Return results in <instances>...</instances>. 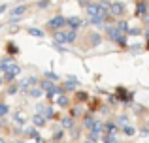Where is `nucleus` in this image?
Masks as SVG:
<instances>
[{"instance_id":"nucleus-1","label":"nucleus","mask_w":149,"mask_h":143,"mask_svg":"<svg viewBox=\"0 0 149 143\" xmlns=\"http://www.w3.org/2000/svg\"><path fill=\"white\" fill-rule=\"evenodd\" d=\"M62 26H66V17H62V15H55V17H51L47 21V28L49 30H61Z\"/></svg>"},{"instance_id":"nucleus-2","label":"nucleus","mask_w":149,"mask_h":143,"mask_svg":"<svg viewBox=\"0 0 149 143\" xmlns=\"http://www.w3.org/2000/svg\"><path fill=\"white\" fill-rule=\"evenodd\" d=\"M36 83H38L36 77H25V79L19 81L17 85H19V90H21V92H29V90H30V88H32Z\"/></svg>"},{"instance_id":"nucleus-3","label":"nucleus","mask_w":149,"mask_h":143,"mask_svg":"<svg viewBox=\"0 0 149 143\" xmlns=\"http://www.w3.org/2000/svg\"><path fill=\"white\" fill-rule=\"evenodd\" d=\"M109 10H111V13L115 15V17H119V15L125 13V4L123 2H111L109 4Z\"/></svg>"},{"instance_id":"nucleus-4","label":"nucleus","mask_w":149,"mask_h":143,"mask_svg":"<svg viewBox=\"0 0 149 143\" xmlns=\"http://www.w3.org/2000/svg\"><path fill=\"white\" fill-rule=\"evenodd\" d=\"M117 98H119V100H125V102H130V100H132V92H128L127 88L119 87V88H117Z\"/></svg>"},{"instance_id":"nucleus-5","label":"nucleus","mask_w":149,"mask_h":143,"mask_svg":"<svg viewBox=\"0 0 149 143\" xmlns=\"http://www.w3.org/2000/svg\"><path fill=\"white\" fill-rule=\"evenodd\" d=\"M53 40H55V44H58V45L68 44V36H66V32H62V30H57V32H55Z\"/></svg>"},{"instance_id":"nucleus-6","label":"nucleus","mask_w":149,"mask_h":143,"mask_svg":"<svg viewBox=\"0 0 149 143\" xmlns=\"http://www.w3.org/2000/svg\"><path fill=\"white\" fill-rule=\"evenodd\" d=\"M45 122H47V119L44 117V115H40V113H36L32 117V124L36 126V128H42V126H45Z\"/></svg>"},{"instance_id":"nucleus-7","label":"nucleus","mask_w":149,"mask_h":143,"mask_svg":"<svg viewBox=\"0 0 149 143\" xmlns=\"http://www.w3.org/2000/svg\"><path fill=\"white\" fill-rule=\"evenodd\" d=\"M15 62V60L13 59H11V57H6V59H2V60H0V72H8V70H10V68H11V64H13Z\"/></svg>"},{"instance_id":"nucleus-8","label":"nucleus","mask_w":149,"mask_h":143,"mask_svg":"<svg viewBox=\"0 0 149 143\" xmlns=\"http://www.w3.org/2000/svg\"><path fill=\"white\" fill-rule=\"evenodd\" d=\"M66 25H68L72 30H77L81 26V19L79 17H68V19H66Z\"/></svg>"},{"instance_id":"nucleus-9","label":"nucleus","mask_w":149,"mask_h":143,"mask_svg":"<svg viewBox=\"0 0 149 143\" xmlns=\"http://www.w3.org/2000/svg\"><path fill=\"white\" fill-rule=\"evenodd\" d=\"M38 113L44 115L45 119H53V117H55L53 109H51V107H44V106H38Z\"/></svg>"},{"instance_id":"nucleus-10","label":"nucleus","mask_w":149,"mask_h":143,"mask_svg":"<svg viewBox=\"0 0 149 143\" xmlns=\"http://www.w3.org/2000/svg\"><path fill=\"white\" fill-rule=\"evenodd\" d=\"M25 11H26V6L25 4H19V6H15L13 10H11V17H21Z\"/></svg>"},{"instance_id":"nucleus-11","label":"nucleus","mask_w":149,"mask_h":143,"mask_svg":"<svg viewBox=\"0 0 149 143\" xmlns=\"http://www.w3.org/2000/svg\"><path fill=\"white\" fill-rule=\"evenodd\" d=\"M6 53L13 57V55H17V53H19V47L13 44V41H8V44H6Z\"/></svg>"},{"instance_id":"nucleus-12","label":"nucleus","mask_w":149,"mask_h":143,"mask_svg":"<svg viewBox=\"0 0 149 143\" xmlns=\"http://www.w3.org/2000/svg\"><path fill=\"white\" fill-rule=\"evenodd\" d=\"M104 134L115 136V134H117V126L113 124V122H106V124H104Z\"/></svg>"},{"instance_id":"nucleus-13","label":"nucleus","mask_w":149,"mask_h":143,"mask_svg":"<svg viewBox=\"0 0 149 143\" xmlns=\"http://www.w3.org/2000/svg\"><path fill=\"white\" fill-rule=\"evenodd\" d=\"M26 32H29L30 36H34V38H44V36H45V34H44V30L34 28V26H29V28H26Z\"/></svg>"},{"instance_id":"nucleus-14","label":"nucleus","mask_w":149,"mask_h":143,"mask_svg":"<svg viewBox=\"0 0 149 143\" xmlns=\"http://www.w3.org/2000/svg\"><path fill=\"white\" fill-rule=\"evenodd\" d=\"M26 94H29V96H32V98H40V96L44 94V90H42V88H38V87H32L29 92H26Z\"/></svg>"},{"instance_id":"nucleus-15","label":"nucleus","mask_w":149,"mask_h":143,"mask_svg":"<svg viewBox=\"0 0 149 143\" xmlns=\"http://www.w3.org/2000/svg\"><path fill=\"white\" fill-rule=\"evenodd\" d=\"M13 119H15V122H17V124H25V122H26V117L21 113V111H15V113H13Z\"/></svg>"},{"instance_id":"nucleus-16","label":"nucleus","mask_w":149,"mask_h":143,"mask_svg":"<svg viewBox=\"0 0 149 143\" xmlns=\"http://www.w3.org/2000/svg\"><path fill=\"white\" fill-rule=\"evenodd\" d=\"M8 111H10V106H8L6 102H2V100H0V119H4L8 115Z\"/></svg>"},{"instance_id":"nucleus-17","label":"nucleus","mask_w":149,"mask_h":143,"mask_svg":"<svg viewBox=\"0 0 149 143\" xmlns=\"http://www.w3.org/2000/svg\"><path fill=\"white\" fill-rule=\"evenodd\" d=\"M76 85H77V79H76V77H70V79L64 83V88H66V90H72Z\"/></svg>"},{"instance_id":"nucleus-18","label":"nucleus","mask_w":149,"mask_h":143,"mask_svg":"<svg viewBox=\"0 0 149 143\" xmlns=\"http://www.w3.org/2000/svg\"><path fill=\"white\" fill-rule=\"evenodd\" d=\"M19 90V85L17 83H11V85H8V90H6V94H10V96H15V92Z\"/></svg>"},{"instance_id":"nucleus-19","label":"nucleus","mask_w":149,"mask_h":143,"mask_svg":"<svg viewBox=\"0 0 149 143\" xmlns=\"http://www.w3.org/2000/svg\"><path fill=\"white\" fill-rule=\"evenodd\" d=\"M57 104L61 107H66V106H68V98H66V94H58L57 96Z\"/></svg>"},{"instance_id":"nucleus-20","label":"nucleus","mask_w":149,"mask_h":143,"mask_svg":"<svg viewBox=\"0 0 149 143\" xmlns=\"http://www.w3.org/2000/svg\"><path fill=\"white\" fill-rule=\"evenodd\" d=\"M26 136H30L32 140H38V137H40V134H38L36 126H32V128H26Z\"/></svg>"},{"instance_id":"nucleus-21","label":"nucleus","mask_w":149,"mask_h":143,"mask_svg":"<svg viewBox=\"0 0 149 143\" xmlns=\"http://www.w3.org/2000/svg\"><path fill=\"white\" fill-rule=\"evenodd\" d=\"M62 126H64V128H72V126H74V117L62 119Z\"/></svg>"},{"instance_id":"nucleus-22","label":"nucleus","mask_w":149,"mask_h":143,"mask_svg":"<svg viewBox=\"0 0 149 143\" xmlns=\"http://www.w3.org/2000/svg\"><path fill=\"white\" fill-rule=\"evenodd\" d=\"M102 141L104 143H117L115 136H109V134H102Z\"/></svg>"},{"instance_id":"nucleus-23","label":"nucleus","mask_w":149,"mask_h":143,"mask_svg":"<svg viewBox=\"0 0 149 143\" xmlns=\"http://www.w3.org/2000/svg\"><path fill=\"white\" fill-rule=\"evenodd\" d=\"M117 30H119V32H128V26H127V23H125V21H119V23H117Z\"/></svg>"},{"instance_id":"nucleus-24","label":"nucleus","mask_w":149,"mask_h":143,"mask_svg":"<svg viewBox=\"0 0 149 143\" xmlns=\"http://www.w3.org/2000/svg\"><path fill=\"white\" fill-rule=\"evenodd\" d=\"M95 119H93V117H85V128H87V130H91L93 128V126H95Z\"/></svg>"},{"instance_id":"nucleus-25","label":"nucleus","mask_w":149,"mask_h":143,"mask_svg":"<svg viewBox=\"0 0 149 143\" xmlns=\"http://www.w3.org/2000/svg\"><path fill=\"white\" fill-rule=\"evenodd\" d=\"M146 10H147V2H140L138 4V10H136V15H142Z\"/></svg>"},{"instance_id":"nucleus-26","label":"nucleus","mask_w":149,"mask_h":143,"mask_svg":"<svg viewBox=\"0 0 149 143\" xmlns=\"http://www.w3.org/2000/svg\"><path fill=\"white\" fill-rule=\"evenodd\" d=\"M44 75L47 77L49 81H53V83H55V81H58V75H57V73H53V72H45Z\"/></svg>"},{"instance_id":"nucleus-27","label":"nucleus","mask_w":149,"mask_h":143,"mask_svg":"<svg viewBox=\"0 0 149 143\" xmlns=\"http://www.w3.org/2000/svg\"><path fill=\"white\" fill-rule=\"evenodd\" d=\"M66 36H68V44H72V41H76V30H68V32H66Z\"/></svg>"},{"instance_id":"nucleus-28","label":"nucleus","mask_w":149,"mask_h":143,"mask_svg":"<svg viewBox=\"0 0 149 143\" xmlns=\"http://www.w3.org/2000/svg\"><path fill=\"white\" fill-rule=\"evenodd\" d=\"M91 41H93V45H98L100 44V36L96 32H91Z\"/></svg>"},{"instance_id":"nucleus-29","label":"nucleus","mask_w":149,"mask_h":143,"mask_svg":"<svg viewBox=\"0 0 149 143\" xmlns=\"http://www.w3.org/2000/svg\"><path fill=\"white\" fill-rule=\"evenodd\" d=\"M61 140H62V130H58V132H55V136H53V141H55V143H58Z\"/></svg>"},{"instance_id":"nucleus-30","label":"nucleus","mask_w":149,"mask_h":143,"mask_svg":"<svg viewBox=\"0 0 149 143\" xmlns=\"http://www.w3.org/2000/svg\"><path fill=\"white\" fill-rule=\"evenodd\" d=\"M47 6H49V0H40V2H38V8H40V10H45Z\"/></svg>"},{"instance_id":"nucleus-31","label":"nucleus","mask_w":149,"mask_h":143,"mask_svg":"<svg viewBox=\"0 0 149 143\" xmlns=\"http://www.w3.org/2000/svg\"><path fill=\"white\" fill-rule=\"evenodd\" d=\"M127 34H130V36H138V34H140V28H128Z\"/></svg>"},{"instance_id":"nucleus-32","label":"nucleus","mask_w":149,"mask_h":143,"mask_svg":"<svg viewBox=\"0 0 149 143\" xmlns=\"http://www.w3.org/2000/svg\"><path fill=\"white\" fill-rule=\"evenodd\" d=\"M89 23H91V25H102V21H100V19H95V17H91V19H89Z\"/></svg>"},{"instance_id":"nucleus-33","label":"nucleus","mask_w":149,"mask_h":143,"mask_svg":"<svg viewBox=\"0 0 149 143\" xmlns=\"http://www.w3.org/2000/svg\"><path fill=\"white\" fill-rule=\"evenodd\" d=\"M125 134L132 136V134H134V128H130V126H125Z\"/></svg>"},{"instance_id":"nucleus-34","label":"nucleus","mask_w":149,"mask_h":143,"mask_svg":"<svg viewBox=\"0 0 149 143\" xmlns=\"http://www.w3.org/2000/svg\"><path fill=\"white\" fill-rule=\"evenodd\" d=\"M77 100H87V94L85 92H77Z\"/></svg>"},{"instance_id":"nucleus-35","label":"nucleus","mask_w":149,"mask_h":143,"mask_svg":"<svg viewBox=\"0 0 149 143\" xmlns=\"http://www.w3.org/2000/svg\"><path fill=\"white\" fill-rule=\"evenodd\" d=\"M119 122H121V126H127V117H121Z\"/></svg>"},{"instance_id":"nucleus-36","label":"nucleus","mask_w":149,"mask_h":143,"mask_svg":"<svg viewBox=\"0 0 149 143\" xmlns=\"http://www.w3.org/2000/svg\"><path fill=\"white\" fill-rule=\"evenodd\" d=\"M6 10H8V4H2V6H0V13H4Z\"/></svg>"},{"instance_id":"nucleus-37","label":"nucleus","mask_w":149,"mask_h":143,"mask_svg":"<svg viewBox=\"0 0 149 143\" xmlns=\"http://www.w3.org/2000/svg\"><path fill=\"white\" fill-rule=\"evenodd\" d=\"M0 143H8V140H6V137H2V136H0Z\"/></svg>"},{"instance_id":"nucleus-38","label":"nucleus","mask_w":149,"mask_h":143,"mask_svg":"<svg viewBox=\"0 0 149 143\" xmlns=\"http://www.w3.org/2000/svg\"><path fill=\"white\" fill-rule=\"evenodd\" d=\"M36 143H45V141H44V137H38V140H36Z\"/></svg>"},{"instance_id":"nucleus-39","label":"nucleus","mask_w":149,"mask_h":143,"mask_svg":"<svg viewBox=\"0 0 149 143\" xmlns=\"http://www.w3.org/2000/svg\"><path fill=\"white\" fill-rule=\"evenodd\" d=\"M79 4L81 6H87V0H79Z\"/></svg>"},{"instance_id":"nucleus-40","label":"nucleus","mask_w":149,"mask_h":143,"mask_svg":"<svg viewBox=\"0 0 149 143\" xmlns=\"http://www.w3.org/2000/svg\"><path fill=\"white\" fill-rule=\"evenodd\" d=\"M13 143H25V140H15Z\"/></svg>"},{"instance_id":"nucleus-41","label":"nucleus","mask_w":149,"mask_h":143,"mask_svg":"<svg viewBox=\"0 0 149 143\" xmlns=\"http://www.w3.org/2000/svg\"><path fill=\"white\" fill-rule=\"evenodd\" d=\"M4 83V75H0V85H2Z\"/></svg>"},{"instance_id":"nucleus-42","label":"nucleus","mask_w":149,"mask_h":143,"mask_svg":"<svg viewBox=\"0 0 149 143\" xmlns=\"http://www.w3.org/2000/svg\"><path fill=\"white\" fill-rule=\"evenodd\" d=\"M146 23H147V26H149V15H147V17H146Z\"/></svg>"},{"instance_id":"nucleus-43","label":"nucleus","mask_w":149,"mask_h":143,"mask_svg":"<svg viewBox=\"0 0 149 143\" xmlns=\"http://www.w3.org/2000/svg\"><path fill=\"white\" fill-rule=\"evenodd\" d=\"M85 143H95V141H91V140H87V141H85Z\"/></svg>"},{"instance_id":"nucleus-44","label":"nucleus","mask_w":149,"mask_h":143,"mask_svg":"<svg viewBox=\"0 0 149 143\" xmlns=\"http://www.w3.org/2000/svg\"><path fill=\"white\" fill-rule=\"evenodd\" d=\"M147 49H149V41H147Z\"/></svg>"},{"instance_id":"nucleus-45","label":"nucleus","mask_w":149,"mask_h":143,"mask_svg":"<svg viewBox=\"0 0 149 143\" xmlns=\"http://www.w3.org/2000/svg\"><path fill=\"white\" fill-rule=\"evenodd\" d=\"M0 28H2V25H0Z\"/></svg>"}]
</instances>
